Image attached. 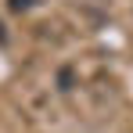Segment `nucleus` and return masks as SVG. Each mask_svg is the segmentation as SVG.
Listing matches in <instances>:
<instances>
[{
    "label": "nucleus",
    "mask_w": 133,
    "mask_h": 133,
    "mask_svg": "<svg viewBox=\"0 0 133 133\" xmlns=\"http://www.w3.org/2000/svg\"><path fill=\"white\" fill-rule=\"evenodd\" d=\"M7 7L22 15V11H29V7H36V0H7Z\"/></svg>",
    "instance_id": "obj_1"
},
{
    "label": "nucleus",
    "mask_w": 133,
    "mask_h": 133,
    "mask_svg": "<svg viewBox=\"0 0 133 133\" xmlns=\"http://www.w3.org/2000/svg\"><path fill=\"white\" fill-rule=\"evenodd\" d=\"M4 40H7V29H4V22H0V43H4Z\"/></svg>",
    "instance_id": "obj_2"
}]
</instances>
